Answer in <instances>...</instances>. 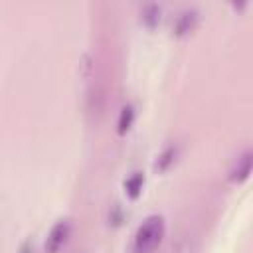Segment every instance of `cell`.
<instances>
[{"label": "cell", "instance_id": "1", "mask_svg": "<svg viewBox=\"0 0 253 253\" xmlns=\"http://www.w3.org/2000/svg\"><path fill=\"white\" fill-rule=\"evenodd\" d=\"M164 217L158 213L148 215L136 229L132 241V253H152L164 237Z\"/></svg>", "mask_w": 253, "mask_h": 253}, {"label": "cell", "instance_id": "2", "mask_svg": "<svg viewBox=\"0 0 253 253\" xmlns=\"http://www.w3.org/2000/svg\"><path fill=\"white\" fill-rule=\"evenodd\" d=\"M71 233V221L69 219H59L53 223V227L47 233V239L43 243V253H59V249L67 243V237Z\"/></svg>", "mask_w": 253, "mask_h": 253}, {"label": "cell", "instance_id": "3", "mask_svg": "<svg viewBox=\"0 0 253 253\" xmlns=\"http://www.w3.org/2000/svg\"><path fill=\"white\" fill-rule=\"evenodd\" d=\"M198 20H200V12L196 8H184V10H180L178 16H176V20H174V34L176 36L190 34L196 28Z\"/></svg>", "mask_w": 253, "mask_h": 253}, {"label": "cell", "instance_id": "4", "mask_svg": "<svg viewBox=\"0 0 253 253\" xmlns=\"http://www.w3.org/2000/svg\"><path fill=\"white\" fill-rule=\"evenodd\" d=\"M251 168H253V154H251V150H243V154L235 160L233 168L229 170V180L235 184L245 182L251 174Z\"/></svg>", "mask_w": 253, "mask_h": 253}, {"label": "cell", "instance_id": "5", "mask_svg": "<svg viewBox=\"0 0 253 253\" xmlns=\"http://www.w3.org/2000/svg\"><path fill=\"white\" fill-rule=\"evenodd\" d=\"M162 18V6L158 2H146L140 8V22L146 28H156Z\"/></svg>", "mask_w": 253, "mask_h": 253}, {"label": "cell", "instance_id": "6", "mask_svg": "<svg viewBox=\"0 0 253 253\" xmlns=\"http://www.w3.org/2000/svg\"><path fill=\"white\" fill-rule=\"evenodd\" d=\"M134 115H136V111H134V105H132V103L123 105L121 115H119V123H117L119 134H126V132L130 130V126H132V123H134Z\"/></svg>", "mask_w": 253, "mask_h": 253}, {"label": "cell", "instance_id": "7", "mask_svg": "<svg viewBox=\"0 0 253 253\" xmlns=\"http://www.w3.org/2000/svg\"><path fill=\"white\" fill-rule=\"evenodd\" d=\"M142 186H144V174L142 172H132L126 180H125V192L128 198H138L140 192H142Z\"/></svg>", "mask_w": 253, "mask_h": 253}, {"label": "cell", "instance_id": "8", "mask_svg": "<svg viewBox=\"0 0 253 253\" xmlns=\"http://www.w3.org/2000/svg\"><path fill=\"white\" fill-rule=\"evenodd\" d=\"M176 156H178V146L170 144L166 146L160 154H158V160H156V170L158 172H166L174 162H176Z\"/></svg>", "mask_w": 253, "mask_h": 253}, {"label": "cell", "instance_id": "9", "mask_svg": "<svg viewBox=\"0 0 253 253\" xmlns=\"http://www.w3.org/2000/svg\"><path fill=\"white\" fill-rule=\"evenodd\" d=\"M18 253H34V247H32V243L30 241H26L22 247H20V251Z\"/></svg>", "mask_w": 253, "mask_h": 253}]
</instances>
